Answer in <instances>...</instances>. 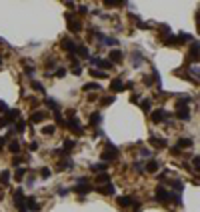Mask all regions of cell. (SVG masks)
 <instances>
[{
  "label": "cell",
  "instance_id": "1",
  "mask_svg": "<svg viewBox=\"0 0 200 212\" xmlns=\"http://www.w3.org/2000/svg\"><path fill=\"white\" fill-rule=\"evenodd\" d=\"M156 198L160 200V202H168V200H174L176 196H174V194H170L164 186H158L156 188Z\"/></svg>",
  "mask_w": 200,
  "mask_h": 212
},
{
  "label": "cell",
  "instance_id": "2",
  "mask_svg": "<svg viewBox=\"0 0 200 212\" xmlns=\"http://www.w3.org/2000/svg\"><path fill=\"white\" fill-rule=\"evenodd\" d=\"M62 48H66L68 52H76V48H78V46H76L74 42H72L70 38H64V40H62Z\"/></svg>",
  "mask_w": 200,
  "mask_h": 212
},
{
  "label": "cell",
  "instance_id": "3",
  "mask_svg": "<svg viewBox=\"0 0 200 212\" xmlns=\"http://www.w3.org/2000/svg\"><path fill=\"white\" fill-rule=\"evenodd\" d=\"M134 202H136V200H134L132 196H120L118 198V204H120V206H134Z\"/></svg>",
  "mask_w": 200,
  "mask_h": 212
},
{
  "label": "cell",
  "instance_id": "4",
  "mask_svg": "<svg viewBox=\"0 0 200 212\" xmlns=\"http://www.w3.org/2000/svg\"><path fill=\"white\" fill-rule=\"evenodd\" d=\"M110 90H114V92L124 90V82H122V80H118V78H114V80L110 82Z\"/></svg>",
  "mask_w": 200,
  "mask_h": 212
},
{
  "label": "cell",
  "instance_id": "5",
  "mask_svg": "<svg viewBox=\"0 0 200 212\" xmlns=\"http://www.w3.org/2000/svg\"><path fill=\"white\" fill-rule=\"evenodd\" d=\"M26 206H28V210H32V212H38V208H40L34 198H26Z\"/></svg>",
  "mask_w": 200,
  "mask_h": 212
},
{
  "label": "cell",
  "instance_id": "6",
  "mask_svg": "<svg viewBox=\"0 0 200 212\" xmlns=\"http://www.w3.org/2000/svg\"><path fill=\"white\" fill-rule=\"evenodd\" d=\"M120 60H122V52H120V50H112V52H110V64L120 62Z\"/></svg>",
  "mask_w": 200,
  "mask_h": 212
},
{
  "label": "cell",
  "instance_id": "7",
  "mask_svg": "<svg viewBox=\"0 0 200 212\" xmlns=\"http://www.w3.org/2000/svg\"><path fill=\"white\" fill-rule=\"evenodd\" d=\"M164 118H166V110H156L152 114V120L154 122H160V120H164Z\"/></svg>",
  "mask_w": 200,
  "mask_h": 212
},
{
  "label": "cell",
  "instance_id": "8",
  "mask_svg": "<svg viewBox=\"0 0 200 212\" xmlns=\"http://www.w3.org/2000/svg\"><path fill=\"white\" fill-rule=\"evenodd\" d=\"M68 24H70L72 32H78V30H80V22H78V20H72V16H68Z\"/></svg>",
  "mask_w": 200,
  "mask_h": 212
},
{
  "label": "cell",
  "instance_id": "9",
  "mask_svg": "<svg viewBox=\"0 0 200 212\" xmlns=\"http://www.w3.org/2000/svg\"><path fill=\"white\" fill-rule=\"evenodd\" d=\"M176 116H178V118H182V120H188V118H190V112H188V108H178Z\"/></svg>",
  "mask_w": 200,
  "mask_h": 212
},
{
  "label": "cell",
  "instance_id": "10",
  "mask_svg": "<svg viewBox=\"0 0 200 212\" xmlns=\"http://www.w3.org/2000/svg\"><path fill=\"white\" fill-rule=\"evenodd\" d=\"M96 190H98L100 194H112L114 192V186H112V184H106L104 188H96Z\"/></svg>",
  "mask_w": 200,
  "mask_h": 212
},
{
  "label": "cell",
  "instance_id": "11",
  "mask_svg": "<svg viewBox=\"0 0 200 212\" xmlns=\"http://www.w3.org/2000/svg\"><path fill=\"white\" fill-rule=\"evenodd\" d=\"M46 118V112H36V114L30 116V122H38V120H44Z\"/></svg>",
  "mask_w": 200,
  "mask_h": 212
},
{
  "label": "cell",
  "instance_id": "12",
  "mask_svg": "<svg viewBox=\"0 0 200 212\" xmlns=\"http://www.w3.org/2000/svg\"><path fill=\"white\" fill-rule=\"evenodd\" d=\"M46 104H48V108H50V110H54V114H56V112H60V106H58L56 100H46Z\"/></svg>",
  "mask_w": 200,
  "mask_h": 212
},
{
  "label": "cell",
  "instance_id": "13",
  "mask_svg": "<svg viewBox=\"0 0 200 212\" xmlns=\"http://www.w3.org/2000/svg\"><path fill=\"white\" fill-rule=\"evenodd\" d=\"M74 190H76L78 194H80V192H82V194H86V192H90V190H92V186H86V184H84V186H80V184H78V186L74 188Z\"/></svg>",
  "mask_w": 200,
  "mask_h": 212
},
{
  "label": "cell",
  "instance_id": "14",
  "mask_svg": "<svg viewBox=\"0 0 200 212\" xmlns=\"http://www.w3.org/2000/svg\"><path fill=\"white\" fill-rule=\"evenodd\" d=\"M178 146H180V148H184V146H192V138H182V140H178Z\"/></svg>",
  "mask_w": 200,
  "mask_h": 212
},
{
  "label": "cell",
  "instance_id": "15",
  "mask_svg": "<svg viewBox=\"0 0 200 212\" xmlns=\"http://www.w3.org/2000/svg\"><path fill=\"white\" fill-rule=\"evenodd\" d=\"M8 180H10V172H8V170H4V172L0 174V182H2V184H6Z\"/></svg>",
  "mask_w": 200,
  "mask_h": 212
},
{
  "label": "cell",
  "instance_id": "16",
  "mask_svg": "<svg viewBox=\"0 0 200 212\" xmlns=\"http://www.w3.org/2000/svg\"><path fill=\"white\" fill-rule=\"evenodd\" d=\"M90 124H94V126L100 124V114H96V112H94V114L90 116Z\"/></svg>",
  "mask_w": 200,
  "mask_h": 212
},
{
  "label": "cell",
  "instance_id": "17",
  "mask_svg": "<svg viewBox=\"0 0 200 212\" xmlns=\"http://www.w3.org/2000/svg\"><path fill=\"white\" fill-rule=\"evenodd\" d=\"M92 76H94V78H96V76H98V78H104L106 74L102 72V70H96V68H92Z\"/></svg>",
  "mask_w": 200,
  "mask_h": 212
},
{
  "label": "cell",
  "instance_id": "18",
  "mask_svg": "<svg viewBox=\"0 0 200 212\" xmlns=\"http://www.w3.org/2000/svg\"><path fill=\"white\" fill-rule=\"evenodd\" d=\"M104 168H106V164H94V166H92V170H94V172H102Z\"/></svg>",
  "mask_w": 200,
  "mask_h": 212
},
{
  "label": "cell",
  "instance_id": "19",
  "mask_svg": "<svg viewBox=\"0 0 200 212\" xmlns=\"http://www.w3.org/2000/svg\"><path fill=\"white\" fill-rule=\"evenodd\" d=\"M18 150H20L18 142H10V152H18Z\"/></svg>",
  "mask_w": 200,
  "mask_h": 212
},
{
  "label": "cell",
  "instance_id": "20",
  "mask_svg": "<svg viewBox=\"0 0 200 212\" xmlns=\"http://www.w3.org/2000/svg\"><path fill=\"white\" fill-rule=\"evenodd\" d=\"M72 72L76 74V76H80V72H82V66H80V64H74V68H72Z\"/></svg>",
  "mask_w": 200,
  "mask_h": 212
},
{
  "label": "cell",
  "instance_id": "21",
  "mask_svg": "<svg viewBox=\"0 0 200 212\" xmlns=\"http://www.w3.org/2000/svg\"><path fill=\"white\" fill-rule=\"evenodd\" d=\"M24 174H26V168H18V170H16V178H22V176H24Z\"/></svg>",
  "mask_w": 200,
  "mask_h": 212
},
{
  "label": "cell",
  "instance_id": "22",
  "mask_svg": "<svg viewBox=\"0 0 200 212\" xmlns=\"http://www.w3.org/2000/svg\"><path fill=\"white\" fill-rule=\"evenodd\" d=\"M140 106H142V110H144V112H148V110H150V100H144Z\"/></svg>",
  "mask_w": 200,
  "mask_h": 212
},
{
  "label": "cell",
  "instance_id": "23",
  "mask_svg": "<svg viewBox=\"0 0 200 212\" xmlns=\"http://www.w3.org/2000/svg\"><path fill=\"white\" fill-rule=\"evenodd\" d=\"M156 168H158L156 162H150V164H148V172H156Z\"/></svg>",
  "mask_w": 200,
  "mask_h": 212
},
{
  "label": "cell",
  "instance_id": "24",
  "mask_svg": "<svg viewBox=\"0 0 200 212\" xmlns=\"http://www.w3.org/2000/svg\"><path fill=\"white\" fill-rule=\"evenodd\" d=\"M42 132H44V134H52V132H54V126H44Z\"/></svg>",
  "mask_w": 200,
  "mask_h": 212
},
{
  "label": "cell",
  "instance_id": "25",
  "mask_svg": "<svg viewBox=\"0 0 200 212\" xmlns=\"http://www.w3.org/2000/svg\"><path fill=\"white\" fill-rule=\"evenodd\" d=\"M96 180H98V182H108V174H100Z\"/></svg>",
  "mask_w": 200,
  "mask_h": 212
},
{
  "label": "cell",
  "instance_id": "26",
  "mask_svg": "<svg viewBox=\"0 0 200 212\" xmlns=\"http://www.w3.org/2000/svg\"><path fill=\"white\" fill-rule=\"evenodd\" d=\"M56 76H66V68H58V70H56Z\"/></svg>",
  "mask_w": 200,
  "mask_h": 212
},
{
  "label": "cell",
  "instance_id": "27",
  "mask_svg": "<svg viewBox=\"0 0 200 212\" xmlns=\"http://www.w3.org/2000/svg\"><path fill=\"white\" fill-rule=\"evenodd\" d=\"M32 86L36 88L38 92H44V88H42V84H40V82H32Z\"/></svg>",
  "mask_w": 200,
  "mask_h": 212
},
{
  "label": "cell",
  "instance_id": "28",
  "mask_svg": "<svg viewBox=\"0 0 200 212\" xmlns=\"http://www.w3.org/2000/svg\"><path fill=\"white\" fill-rule=\"evenodd\" d=\"M72 146H74V140H66V142H64V148L66 150H70Z\"/></svg>",
  "mask_w": 200,
  "mask_h": 212
},
{
  "label": "cell",
  "instance_id": "29",
  "mask_svg": "<svg viewBox=\"0 0 200 212\" xmlns=\"http://www.w3.org/2000/svg\"><path fill=\"white\" fill-rule=\"evenodd\" d=\"M16 130H18V132L24 130V122H18V124H16Z\"/></svg>",
  "mask_w": 200,
  "mask_h": 212
},
{
  "label": "cell",
  "instance_id": "30",
  "mask_svg": "<svg viewBox=\"0 0 200 212\" xmlns=\"http://www.w3.org/2000/svg\"><path fill=\"white\" fill-rule=\"evenodd\" d=\"M0 112H8V108H6L4 102H0Z\"/></svg>",
  "mask_w": 200,
  "mask_h": 212
},
{
  "label": "cell",
  "instance_id": "31",
  "mask_svg": "<svg viewBox=\"0 0 200 212\" xmlns=\"http://www.w3.org/2000/svg\"><path fill=\"white\" fill-rule=\"evenodd\" d=\"M6 124H8V120H6V118H0V128H4Z\"/></svg>",
  "mask_w": 200,
  "mask_h": 212
},
{
  "label": "cell",
  "instance_id": "32",
  "mask_svg": "<svg viewBox=\"0 0 200 212\" xmlns=\"http://www.w3.org/2000/svg\"><path fill=\"white\" fill-rule=\"evenodd\" d=\"M42 176H44V178H46V176H50V170H48V168H42Z\"/></svg>",
  "mask_w": 200,
  "mask_h": 212
},
{
  "label": "cell",
  "instance_id": "33",
  "mask_svg": "<svg viewBox=\"0 0 200 212\" xmlns=\"http://www.w3.org/2000/svg\"><path fill=\"white\" fill-rule=\"evenodd\" d=\"M4 144H6V136H0V148H2Z\"/></svg>",
  "mask_w": 200,
  "mask_h": 212
},
{
  "label": "cell",
  "instance_id": "34",
  "mask_svg": "<svg viewBox=\"0 0 200 212\" xmlns=\"http://www.w3.org/2000/svg\"><path fill=\"white\" fill-rule=\"evenodd\" d=\"M38 148V142H30V150H36Z\"/></svg>",
  "mask_w": 200,
  "mask_h": 212
},
{
  "label": "cell",
  "instance_id": "35",
  "mask_svg": "<svg viewBox=\"0 0 200 212\" xmlns=\"http://www.w3.org/2000/svg\"><path fill=\"white\" fill-rule=\"evenodd\" d=\"M0 64H2V58H0Z\"/></svg>",
  "mask_w": 200,
  "mask_h": 212
}]
</instances>
